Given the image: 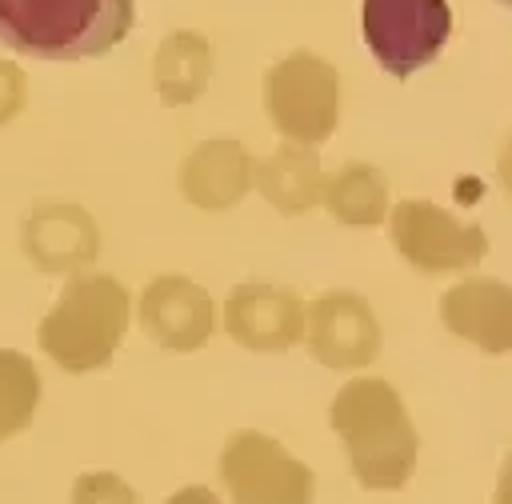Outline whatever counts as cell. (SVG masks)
Masks as SVG:
<instances>
[{
  "instance_id": "cell-1",
  "label": "cell",
  "mask_w": 512,
  "mask_h": 504,
  "mask_svg": "<svg viewBox=\"0 0 512 504\" xmlns=\"http://www.w3.org/2000/svg\"><path fill=\"white\" fill-rule=\"evenodd\" d=\"M328 424L344 440L352 476L364 488H404L408 484V476L416 468L420 436L404 412V400L396 396V388L388 380H376V376L348 380L332 400Z\"/></svg>"
},
{
  "instance_id": "cell-2",
  "label": "cell",
  "mask_w": 512,
  "mask_h": 504,
  "mask_svg": "<svg viewBox=\"0 0 512 504\" xmlns=\"http://www.w3.org/2000/svg\"><path fill=\"white\" fill-rule=\"evenodd\" d=\"M136 20V0H0V44L36 60L112 52Z\"/></svg>"
},
{
  "instance_id": "cell-3",
  "label": "cell",
  "mask_w": 512,
  "mask_h": 504,
  "mask_svg": "<svg viewBox=\"0 0 512 504\" xmlns=\"http://www.w3.org/2000/svg\"><path fill=\"white\" fill-rule=\"evenodd\" d=\"M128 292L116 276L104 272H76L52 312L40 320V348L64 372H92L104 368L124 332H128Z\"/></svg>"
},
{
  "instance_id": "cell-4",
  "label": "cell",
  "mask_w": 512,
  "mask_h": 504,
  "mask_svg": "<svg viewBox=\"0 0 512 504\" xmlns=\"http://www.w3.org/2000/svg\"><path fill=\"white\" fill-rule=\"evenodd\" d=\"M264 108L288 140L324 144L340 120V76L316 52H288L264 76Z\"/></svg>"
},
{
  "instance_id": "cell-5",
  "label": "cell",
  "mask_w": 512,
  "mask_h": 504,
  "mask_svg": "<svg viewBox=\"0 0 512 504\" xmlns=\"http://www.w3.org/2000/svg\"><path fill=\"white\" fill-rule=\"evenodd\" d=\"M360 28L376 64L404 80L444 52L452 36V8L448 0H364Z\"/></svg>"
},
{
  "instance_id": "cell-6",
  "label": "cell",
  "mask_w": 512,
  "mask_h": 504,
  "mask_svg": "<svg viewBox=\"0 0 512 504\" xmlns=\"http://www.w3.org/2000/svg\"><path fill=\"white\" fill-rule=\"evenodd\" d=\"M388 236L396 252L428 276L472 268L488 252V236L480 224H464L432 200H400L388 216Z\"/></svg>"
},
{
  "instance_id": "cell-7",
  "label": "cell",
  "mask_w": 512,
  "mask_h": 504,
  "mask_svg": "<svg viewBox=\"0 0 512 504\" xmlns=\"http://www.w3.org/2000/svg\"><path fill=\"white\" fill-rule=\"evenodd\" d=\"M220 480L240 504H304L312 500V472L264 432H236L220 452Z\"/></svg>"
},
{
  "instance_id": "cell-8",
  "label": "cell",
  "mask_w": 512,
  "mask_h": 504,
  "mask_svg": "<svg viewBox=\"0 0 512 504\" xmlns=\"http://www.w3.org/2000/svg\"><path fill=\"white\" fill-rule=\"evenodd\" d=\"M304 340L324 368H364L380 352V324L364 296L324 292L308 304Z\"/></svg>"
},
{
  "instance_id": "cell-9",
  "label": "cell",
  "mask_w": 512,
  "mask_h": 504,
  "mask_svg": "<svg viewBox=\"0 0 512 504\" xmlns=\"http://www.w3.org/2000/svg\"><path fill=\"white\" fill-rule=\"evenodd\" d=\"M304 300L276 284H236L224 304V328L248 352H284L304 340Z\"/></svg>"
},
{
  "instance_id": "cell-10",
  "label": "cell",
  "mask_w": 512,
  "mask_h": 504,
  "mask_svg": "<svg viewBox=\"0 0 512 504\" xmlns=\"http://www.w3.org/2000/svg\"><path fill=\"white\" fill-rule=\"evenodd\" d=\"M140 328L168 352H196L216 328V304L188 276H156L140 292Z\"/></svg>"
},
{
  "instance_id": "cell-11",
  "label": "cell",
  "mask_w": 512,
  "mask_h": 504,
  "mask_svg": "<svg viewBox=\"0 0 512 504\" xmlns=\"http://www.w3.org/2000/svg\"><path fill=\"white\" fill-rule=\"evenodd\" d=\"M440 320L452 336L476 344L488 356L512 352V284L472 276L440 296Z\"/></svg>"
},
{
  "instance_id": "cell-12",
  "label": "cell",
  "mask_w": 512,
  "mask_h": 504,
  "mask_svg": "<svg viewBox=\"0 0 512 504\" xmlns=\"http://www.w3.org/2000/svg\"><path fill=\"white\" fill-rule=\"evenodd\" d=\"M256 160L240 140H204L180 164V196L196 208L224 212L248 196Z\"/></svg>"
},
{
  "instance_id": "cell-13",
  "label": "cell",
  "mask_w": 512,
  "mask_h": 504,
  "mask_svg": "<svg viewBox=\"0 0 512 504\" xmlns=\"http://www.w3.org/2000/svg\"><path fill=\"white\" fill-rule=\"evenodd\" d=\"M20 244L40 272H76L96 260L100 232L92 216L76 204H40L24 220Z\"/></svg>"
},
{
  "instance_id": "cell-14",
  "label": "cell",
  "mask_w": 512,
  "mask_h": 504,
  "mask_svg": "<svg viewBox=\"0 0 512 504\" xmlns=\"http://www.w3.org/2000/svg\"><path fill=\"white\" fill-rule=\"evenodd\" d=\"M252 184L284 216H300V212L316 208L324 200V168H320L316 144H300V140L280 144L268 160L256 164Z\"/></svg>"
},
{
  "instance_id": "cell-15",
  "label": "cell",
  "mask_w": 512,
  "mask_h": 504,
  "mask_svg": "<svg viewBox=\"0 0 512 504\" xmlns=\"http://www.w3.org/2000/svg\"><path fill=\"white\" fill-rule=\"evenodd\" d=\"M212 80V48L200 32H172L164 36V44L156 48V60H152V84H156V96L168 104V108H180V104H192Z\"/></svg>"
},
{
  "instance_id": "cell-16",
  "label": "cell",
  "mask_w": 512,
  "mask_h": 504,
  "mask_svg": "<svg viewBox=\"0 0 512 504\" xmlns=\"http://www.w3.org/2000/svg\"><path fill=\"white\" fill-rule=\"evenodd\" d=\"M320 204L348 228H372L388 216V180L380 168L352 160L340 172L324 176V200Z\"/></svg>"
},
{
  "instance_id": "cell-17",
  "label": "cell",
  "mask_w": 512,
  "mask_h": 504,
  "mask_svg": "<svg viewBox=\"0 0 512 504\" xmlns=\"http://www.w3.org/2000/svg\"><path fill=\"white\" fill-rule=\"evenodd\" d=\"M40 404V376L24 352L0 348V440L24 432Z\"/></svg>"
},
{
  "instance_id": "cell-18",
  "label": "cell",
  "mask_w": 512,
  "mask_h": 504,
  "mask_svg": "<svg viewBox=\"0 0 512 504\" xmlns=\"http://www.w3.org/2000/svg\"><path fill=\"white\" fill-rule=\"evenodd\" d=\"M24 104H28V76L12 60L0 56V124L16 120L24 112Z\"/></svg>"
},
{
  "instance_id": "cell-19",
  "label": "cell",
  "mask_w": 512,
  "mask_h": 504,
  "mask_svg": "<svg viewBox=\"0 0 512 504\" xmlns=\"http://www.w3.org/2000/svg\"><path fill=\"white\" fill-rule=\"evenodd\" d=\"M496 176H500V184L512 192V136L504 140V148H500V156H496Z\"/></svg>"
},
{
  "instance_id": "cell-20",
  "label": "cell",
  "mask_w": 512,
  "mask_h": 504,
  "mask_svg": "<svg viewBox=\"0 0 512 504\" xmlns=\"http://www.w3.org/2000/svg\"><path fill=\"white\" fill-rule=\"evenodd\" d=\"M496 500H512V456H508V464H504V472H500V488H496Z\"/></svg>"
},
{
  "instance_id": "cell-21",
  "label": "cell",
  "mask_w": 512,
  "mask_h": 504,
  "mask_svg": "<svg viewBox=\"0 0 512 504\" xmlns=\"http://www.w3.org/2000/svg\"><path fill=\"white\" fill-rule=\"evenodd\" d=\"M500 4H504V8H508V12H512V0H500Z\"/></svg>"
}]
</instances>
